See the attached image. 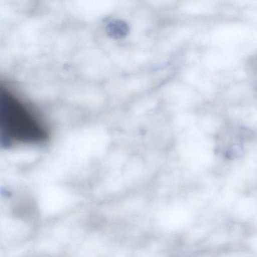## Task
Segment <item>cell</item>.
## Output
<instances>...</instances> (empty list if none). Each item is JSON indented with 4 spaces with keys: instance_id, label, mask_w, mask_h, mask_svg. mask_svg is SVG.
<instances>
[{
    "instance_id": "cell-2",
    "label": "cell",
    "mask_w": 257,
    "mask_h": 257,
    "mask_svg": "<svg viewBox=\"0 0 257 257\" xmlns=\"http://www.w3.org/2000/svg\"><path fill=\"white\" fill-rule=\"evenodd\" d=\"M106 32L109 37L114 39H120L127 35L129 27L123 20H114L107 24Z\"/></svg>"
},
{
    "instance_id": "cell-1",
    "label": "cell",
    "mask_w": 257,
    "mask_h": 257,
    "mask_svg": "<svg viewBox=\"0 0 257 257\" xmlns=\"http://www.w3.org/2000/svg\"><path fill=\"white\" fill-rule=\"evenodd\" d=\"M49 138L47 126L20 98L0 84V139L6 143L38 144Z\"/></svg>"
}]
</instances>
